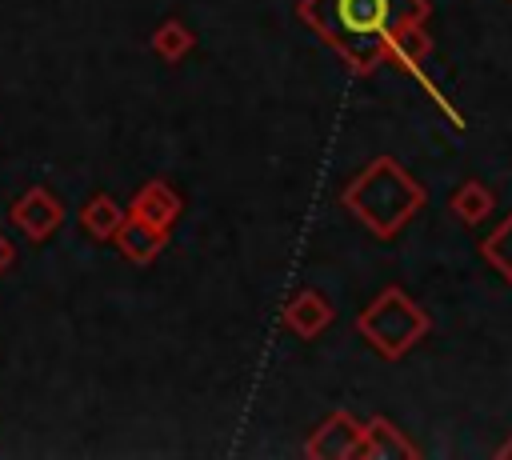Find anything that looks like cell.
I'll use <instances>...</instances> for the list:
<instances>
[{
    "instance_id": "6da1fadb",
    "label": "cell",
    "mask_w": 512,
    "mask_h": 460,
    "mask_svg": "<svg viewBox=\"0 0 512 460\" xmlns=\"http://www.w3.org/2000/svg\"><path fill=\"white\" fill-rule=\"evenodd\" d=\"M300 20L312 24L352 72H368L380 60H396L412 80H420V88L440 104V112L460 124L456 108L424 72L428 0H300Z\"/></svg>"
},
{
    "instance_id": "7a4b0ae2",
    "label": "cell",
    "mask_w": 512,
    "mask_h": 460,
    "mask_svg": "<svg viewBox=\"0 0 512 460\" xmlns=\"http://www.w3.org/2000/svg\"><path fill=\"white\" fill-rule=\"evenodd\" d=\"M340 204L360 224H368V232L376 240H392L424 204V188L392 156H380L340 192Z\"/></svg>"
},
{
    "instance_id": "3957f363",
    "label": "cell",
    "mask_w": 512,
    "mask_h": 460,
    "mask_svg": "<svg viewBox=\"0 0 512 460\" xmlns=\"http://www.w3.org/2000/svg\"><path fill=\"white\" fill-rule=\"evenodd\" d=\"M360 336L384 356V360H400L412 344H420L432 328L428 312L400 288H384L360 316H356Z\"/></svg>"
},
{
    "instance_id": "277c9868",
    "label": "cell",
    "mask_w": 512,
    "mask_h": 460,
    "mask_svg": "<svg viewBox=\"0 0 512 460\" xmlns=\"http://www.w3.org/2000/svg\"><path fill=\"white\" fill-rule=\"evenodd\" d=\"M8 220H12L32 244H44V240L64 224V204H60V196L48 192L44 184H32L20 200H12Z\"/></svg>"
},
{
    "instance_id": "5b68a950",
    "label": "cell",
    "mask_w": 512,
    "mask_h": 460,
    "mask_svg": "<svg viewBox=\"0 0 512 460\" xmlns=\"http://www.w3.org/2000/svg\"><path fill=\"white\" fill-rule=\"evenodd\" d=\"M304 452L312 460H348V456H360L364 452V424L352 412H336V416H328L308 436Z\"/></svg>"
},
{
    "instance_id": "8992f818",
    "label": "cell",
    "mask_w": 512,
    "mask_h": 460,
    "mask_svg": "<svg viewBox=\"0 0 512 460\" xmlns=\"http://www.w3.org/2000/svg\"><path fill=\"white\" fill-rule=\"evenodd\" d=\"M332 316H336V308H332V304H328V296H324V292H316V288L296 292V296L284 304V312H280L284 328H288L292 336H300V340H316V336L332 324Z\"/></svg>"
},
{
    "instance_id": "52a82bcc",
    "label": "cell",
    "mask_w": 512,
    "mask_h": 460,
    "mask_svg": "<svg viewBox=\"0 0 512 460\" xmlns=\"http://www.w3.org/2000/svg\"><path fill=\"white\" fill-rule=\"evenodd\" d=\"M128 216H136V220H144V224L168 232V228L180 220V192H176L168 180H148V184L132 196Z\"/></svg>"
},
{
    "instance_id": "ba28073f",
    "label": "cell",
    "mask_w": 512,
    "mask_h": 460,
    "mask_svg": "<svg viewBox=\"0 0 512 460\" xmlns=\"http://www.w3.org/2000/svg\"><path fill=\"white\" fill-rule=\"evenodd\" d=\"M112 244H116L132 264H152V260L164 252L168 232H160V228H152V224H144V220H136V216H124V224L116 228Z\"/></svg>"
},
{
    "instance_id": "9c48e42d",
    "label": "cell",
    "mask_w": 512,
    "mask_h": 460,
    "mask_svg": "<svg viewBox=\"0 0 512 460\" xmlns=\"http://www.w3.org/2000/svg\"><path fill=\"white\" fill-rule=\"evenodd\" d=\"M360 456H368V460H400V456L416 460L420 448L408 444L384 416H372V420L364 424V452H360Z\"/></svg>"
},
{
    "instance_id": "30bf717a",
    "label": "cell",
    "mask_w": 512,
    "mask_h": 460,
    "mask_svg": "<svg viewBox=\"0 0 512 460\" xmlns=\"http://www.w3.org/2000/svg\"><path fill=\"white\" fill-rule=\"evenodd\" d=\"M124 216H128V208H120L108 192H92L88 204L80 208V228H84L92 240H112L116 228L124 224Z\"/></svg>"
},
{
    "instance_id": "8fae6325",
    "label": "cell",
    "mask_w": 512,
    "mask_h": 460,
    "mask_svg": "<svg viewBox=\"0 0 512 460\" xmlns=\"http://www.w3.org/2000/svg\"><path fill=\"white\" fill-rule=\"evenodd\" d=\"M152 52L160 56V60H168V64H176L180 56H188L192 48H196V36H192V28L184 24V20H176V16H168L156 32H152Z\"/></svg>"
},
{
    "instance_id": "7c38bea8",
    "label": "cell",
    "mask_w": 512,
    "mask_h": 460,
    "mask_svg": "<svg viewBox=\"0 0 512 460\" xmlns=\"http://www.w3.org/2000/svg\"><path fill=\"white\" fill-rule=\"evenodd\" d=\"M448 208H452L456 220H464V224H480V220L492 212V192H488L480 180H464V184L452 192Z\"/></svg>"
},
{
    "instance_id": "4fadbf2b",
    "label": "cell",
    "mask_w": 512,
    "mask_h": 460,
    "mask_svg": "<svg viewBox=\"0 0 512 460\" xmlns=\"http://www.w3.org/2000/svg\"><path fill=\"white\" fill-rule=\"evenodd\" d=\"M480 252H484V260H488L496 272H504V276L512 280V216H508L492 236H484Z\"/></svg>"
},
{
    "instance_id": "5bb4252c",
    "label": "cell",
    "mask_w": 512,
    "mask_h": 460,
    "mask_svg": "<svg viewBox=\"0 0 512 460\" xmlns=\"http://www.w3.org/2000/svg\"><path fill=\"white\" fill-rule=\"evenodd\" d=\"M12 260H16V244H12V240L0 232V276L12 268Z\"/></svg>"
},
{
    "instance_id": "9a60e30c",
    "label": "cell",
    "mask_w": 512,
    "mask_h": 460,
    "mask_svg": "<svg viewBox=\"0 0 512 460\" xmlns=\"http://www.w3.org/2000/svg\"><path fill=\"white\" fill-rule=\"evenodd\" d=\"M500 456H512V444H508V448H500Z\"/></svg>"
},
{
    "instance_id": "2e32d148",
    "label": "cell",
    "mask_w": 512,
    "mask_h": 460,
    "mask_svg": "<svg viewBox=\"0 0 512 460\" xmlns=\"http://www.w3.org/2000/svg\"><path fill=\"white\" fill-rule=\"evenodd\" d=\"M508 4H512V0H508Z\"/></svg>"
}]
</instances>
